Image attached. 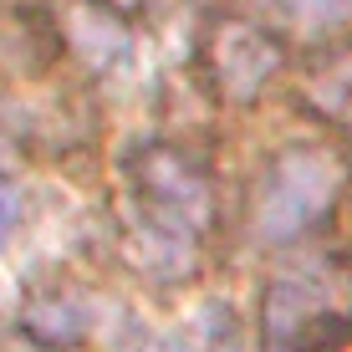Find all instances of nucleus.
I'll return each instance as SVG.
<instances>
[{"label":"nucleus","mask_w":352,"mask_h":352,"mask_svg":"<svg viewBox=\"0 0 352 352\" xmlns=\"http://www.w3.org/2000/svg\"><path fill=\"white\" fill-rule=\"evenodd\" d=\"M337 184H342V168L327 148H286L276 153L271 168L261 174V189H256V235L281 245V240H296L301 230H311L332 210L337 199Z\"/></svg>","instance_id":"f03ea898"},{"label":"nucleus","mask_w":352,"mask_h":352,"mask_svg":"<svg viewBox=\"0 0 352 352\" xmlns=\"http://www.w3.org/2000/svg\"><path fill=\"white\" fill-rule=\"evenodd\" d=\"M21 327H26V337L36 347H46V352H67V347H77L82 337H87V307H82V296L72 286H46V291H31L26 296V307H21Z\"/></svg>","instance_id":"20e7f679"},{"label":"nucleus","mask_w":352,"mask_h":352,"mask_svg":"<svg viewBox=\"0 0 352 352\" xmlns=\"http://www.w3.org/2000/svg\"><path fill=\"white\" fill-rule=\"evenodd\" d=\"M10 225H16V204H10V194H0V245L10 240Z\"/></svg>","instance_id":"423d86ee"},{"label":"nucleus","mask_w":352,"mask_h":352,"mask_svg":"<svg viewBox=\"0 0 352 352\" xmlns=\"http://www.w3.org/2000/svg\"><path fill=\"white\" fill-rule=\"evenodd\" d=\"M199 62L225 102H256L265 82L281 72V41H276V31L250 26V21H220L204 36Z\"/></svg>","instance_id":"7ed1b4c3"},{"label":"nucleus","mask_w":352,"mask_h":352,"mask_svg":"<svg viewBox=\"0 0 352 352\" xmlns=\"http://www.w3.org/2000/svg\"><path fill=\"white\" fill-rule=\"evenodd\" d=\"M128 199L133 225L143 230L148 250L189 256V245L210 225V168L184 143H148L128 159Z\"/></svg>","instance_id":"f257e3e1"},{"label":"nucleus","mask_w":352,"mask_h":352,"mask_svg":"<svg viewBox=\"0 0 352 352\" xmlns=\"http://www.w3.org/2000/svg\"><path fill=\"white\" fill-rule=\"evenodd\" d=\"M261 6L271 10L281 26H307V31H317V26H332V21L342 16L347 0H261Z\"/></svg>","instance_id":"39448f33"}]
</instances>
